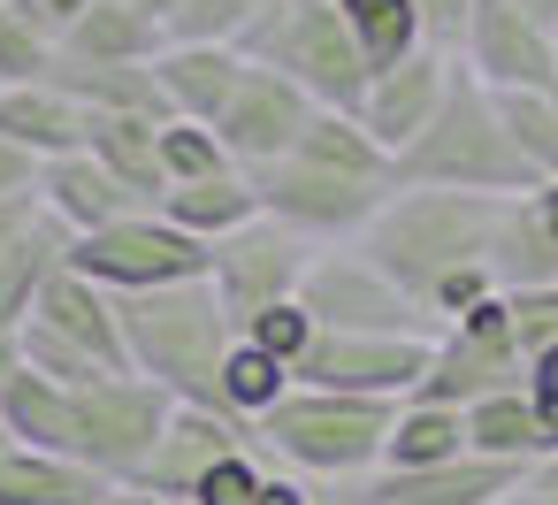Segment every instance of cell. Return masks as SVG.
I'll return each instance as SVG.
<instances>
[{
    "label": "cell",
    "mask_w": 558,
    "mask_h": 505,
    "mask_svg": "<svg viewBox=\"0 0 558 505\" xmlns=\"http://www.w3.org/2000/svg\"><path fill=\"white\" fill-rule=\"evenodd\" d=\"M161 169H169V184H192V177H215V169H238V161L222 154V139H215L207 123L169 116V123H161Z\"/></svg>",
    "instance_id": "74e56055"
},
{
    "label": "cell",
    "mask_w": 558,
    "mask_h": 505,
    "mask_svg": "<svg viewBox=\"0 0 558 505\" xmlns=\"http://www.w3.org/2000/svg\"><path fill=\"white\" fill-rule=\"evenodd\" d=\"M70 268L93 276L100 291L131 299V291H169V284L207 276V245L184 238L161 207H138V215H123V223H108L93 238H70Z\"/></svg>",
    "instance_id": "ba28073f"
},
{
    "label": "cell",
    "mask_w": 558,
    "mask_h": 505,
    "mask_svg": "<svg viewBox=\"0 0 558 505\" xmlns=\"http://www.w3.org/2000/svg\"><path fill=\"white\" fill-rule=\"evenodd\" d=\"M527 383V368H520V352H512V322H505V291H489V299H474L459 322H444L436 337H428V368H421V383L405 390V398H421V406H482V398H497V390H520Z\"/></svg>",
    "instance_id": "52a82bcc"
},
{
    "label": "cell",
    "mask_w": 558,
    "mask_h": 505,
    "mask_svg": "<svg viewBox=\"0 0 558 505\" xmlns=\"http://www.w3.org/2000/svg\"><path fill=\"white\" fill-rule=\"evenodd\" d=\"M283 390H291V368L238 337V345H230V360H222V413H230V421H260Z\"/></svg>",
    "instance_id": "836d02e7"
},
{
    "label": "cell",
    "mask_w": 558,
    "mask_h": 505,
    "mask_svg": "<svg viewBox=\"0 0 558 505\" xmlns=\"http://www.w3.org/2000/svg\"><path fill=\"white\" fill-rule=\"evenodd\" d=\"M39 9H47V16H54V24H62V32H70V24H77V16H85V9H93V0H39Z\"/></svg>",
    "instance_id": "7dc6e473"
},
{
    "label": "cell",
    "mask_w": 558,
    "mask_h": 505,
    "mask_svg": "<svg viewBox=\"0 0 558 505\" xmlns=\"http://www.w3.org/2000/svg\"><path fill=\"white\" fill-rule=\"evenodd\" d=\"M306 123H314V100H306L291 77H276V70H245L238 100L215 116V139H222V154H230L245 177H260V169H276V161L306 139Z\"/></svg>",
    "instance_id": "5bb4252c"
},
{
    "label": "cell",
    "mask_w": 558,
    "mask_h": 505,
    "mask_svg": "<svg viewBox=\"0 0 558 505\" xmlns=\"http://www.w3.org/2000/svg\"><path fill=\"white\" fill-rule=\"evenodd\" d=\"M161 215H169L184 238L222 245L230 230H245V223L260 215V192H253V177H245V169H215V177L169 184V192H161Z\"/></svg>",
    "instance_id": "cb8c5ba5"
},
{
    "label": "cell",
    "mask_w": 558,
    "mask_h": 505,
    "mask_svg": "<svg viewBox=\"0 0 558 505\" xmlns=\"http://www.w3.org/2000/svg\"><path fill=\"white\" fill-rule=\"evenodd\" d=\"M505 200L482 192H428V184H398L383 200V215L352 238L436 329L459 322L474 299H489V230H497Z\"/></svg>",
    "instance_id": "6da1fadb"
},
{
    "label": "cell",
    "mask_w": 558,
    "mask_h": 505,
    "mask_svg": "<svg viewBox=\"0 0 558 505\" xmlns=\"http://www.w3.org/2000/svg\"><path fill=\"white\" fill-rule=\"evenodd\" d=\"M543 100H550V116H558V85H550V93H543Z\"/></svg>",
    "instance_id": "db71d44e"
},
{
    "label": "cell",
    "mask_w": 558,
    "mask_h": 505,
    "mask_svg": "<svg viewBox=\"0 0 558 505\" xmlns=\"http://www.w3.org/2000/svg\"><path fill=\"white\" fill-rule=\"evenodd\" d=\"M398 398H352V390H306L291 383L260 421L253 444L268 467H291L306 482H360L383 467V436H390Z\"/></svg>",
    "instance_id": "277c9868"
},
{
    "label": "cell",
    "mask_w": 558,
    "mask_h": 505,
    "mask_svg": "<svg viewBox=\"0 0 558 505\" xmlns=\"http://www.w3.org/2000/svg\"><path fill=\"white\" fill-rule=\"evenodd\" d=\"M466 452H482V459H512V467H535V459L558 452V436H550V421L535 413L527 390H497V398L466 406Z\"/></svg>",
    "instance_id": "d4e9b609"
},
{
    "label": "cell",
    "mask_w": 558,
    "mask_h": 505,
    "mask_svg": "<svg viewBox=\"0 0 558 505\" xmlns=\"http://www.w3.org/2000/svg\"><path fill=\"white\" fill-rule=\"evenodd\" d=\"M505 322H512V352H520V368H527L535 352H550V345H558V284L505 291Z\"/></svg>",
    "instance_id": "f35d334b"
},
{
    "label": "cell",
    "mask_w": 558,
    "mask_h": 505,
    "mask_svg": "<svg viewBox=\"0 0 558 505\" xmlns=\"http://www.w3.org/2000/svg\"><path fill=\"white\" fill-rule=\"evenodd\" d=\"M444 77H451V55H436V47H413L405 62H390V70H375L367 77V93H360V123L375 131V146H405L428 116H436V100H444Z\"/></svg>",
    "instance_id": "ac0fdd59"
},
{
    "label": "cell",
    "mask_w": 558,
    "mask_h": 505,
    "mask_svg": "<svg viewBox=\"0 0 558 505\" xmlns=\"http://www.w3.org/2000/svg\"><path fill=\"white\" fill-rule=\"evenodd\" d=\"M70 261V238L54 230V223H39L9 261H0V337H16L24 322H32V306H39V291H47V276Z\"/></svg>",
    "instance_id": "4dcf8cb0"
},
{
    "label": "cell",
    "mask_w": 558,
    "mask_h": 505,
    "mask_svg": "<svg viewBox=\"0 0 558 505\" xmlns=\"http://www.w3.org/2000/svg\"><path fill=\"white\" fill-rule=\"evenodd\" d=\"M299 306L314 314V329H352V337H436V322L360 253V245H322Z\"/></svg>",
    "instance_id": "8fae6325"
},
{
    "label": "cell",
    "mask_w": 558,
    "mask_h": 505,
    "mask_svg": "<svg viewBox=\"0 0 558 505\" xmlns=\"http://www.w3.org/2000/svg\"><path fill=\"white\" fill-rule=\"evenodd\" d=\"M9 452H16V436H9V421H0V459H9Z\"/></svg>",
    "instance_id": "f5cc1de1"
},
{
    "label": "cell",
    "mask_w": 558,
    "mask_h": 505,
    "mask_svg": "<svg viewBox=\"0 0 558 505\" xmlns=\"http://www.w3.org/2000/svg\"><path fill=\"white\" fill-rule=\"evenodd\" d=\"M489 100H497V116L512 131L520 161L535 169V184H558V116H550V100L543 93H489Z\"/></svg>",
    "instance_id": "e575fe53"
},
{
    "label": "cell",
    "mask_w": 558,
    "mask_h": 505,
    "mask_svg": "<svg viewBox=\"0 0 558 505\" xmlns=\"http://www.w3.org/2000/svg\"><path fill=\"white\" fill-rule=\"evenodd\" d=\"M100 505H169V497H154V490H138V482H116Z\"/></svg>",
    "instance_id": "bcb514c9"
},
{
    "label": "cell",
    "mask_w": 558,
    "mask_h": 505,
    "mask_svg": "<svg viewBox=\"0 0 558 505\" xmlns=\"http://www.w3.org/2000/svg\"><path fill=\"white\" fill-rule=\"evenodd\" d=\"M62 55V24L39 0H0V85H47Z\"/></svg>",
    "instance_id": "1f68e13d"
},
{
    "label": "cell",
    "mask_w": 558,
    "mask_h": 505,
    "mask_svg": "<svg viewBox=\"0 0 558 505\" xmlns=\"http://www.w3.org/2000/svg\"><path fill=\"white\" fill-rule=\"evenodd\" d=\"M16 352H24V368H32V375H47V383H62V390H85V383L116 375V368L85 360L77 345H62V337H54V329H39V322H24V329H16Z\"/></svg>",
    "instance_id": "8d00e7d4"
},
{
    "label": "cell",
    "mask_w": 558,
    "mask_h": 505,
    "mask_svg": "<svg viewBox=\"0 0 558 505\" xmlns=\"http://www.w3.org/2000/svg\"><path fill=\"white\" fill-rule=\"evenodd\" d=\"M512 9H520V16H535L543 32H558V0H512Z\"/></svg>",
    "instance_id": "681fc988"
},
{
    "label": "cell",
    "mask_w": 558,
    "mask_h": 505,
    "mask_svg": "<svg viewBox=\"0 0 558 505\" xmlns=\"http://www.w3.org/2000/svg\"><path fill=\"white\" fill-rule=\"evenodd\" d=\"M39 215H47L62 238H93V230L138 215V200H131L93 154H62V161H39Z\"/></svg>",
    "instance_id": "d6986e66"
},
{
    "label": "cell",
    "mask_w": 558,
    "mask_h": 505,
    "mask_svg": "<svg viewBox=\"0 0 558 505\" xmlns=\"http://www.w3.org/2000/svg\"><path fill=\"white\" fill-rule=\"evenodd\" d=\"M527 482V467L512 459H482V452H459V459H436V467H375L352 482V505H505L512 490Z\"/></svg>",
    "instance_id": "2e32d148"
},
{
    "label": "cell",
    "mask_w": 558,
    "mask_h": 505,
    "mask_svg": "<svg viewBox=\"0 0 558 505\" xmlns=\"http://www.w3.org/2000/svg\"><path fill=\"white\" fill-rule=\"evenodd\" d=\"M238 55L253 70H276L291 77L314 108H360L367 93V62L352 47V24L337 0H268V9L253 16V32L238 39Z\"/></svg>",
    "instance_id": "5b68a950"
},
{
    "label": "cell",
    "mask_w": 558,
    "mask_h": 505,
    "mask_svg": "<svg viewBox=\"0 0 558 505\" xmlns=\"http://www.w3.org/2000/svg\"><path fill=\"white\" fill-rule=\"evenodd\" d=\"M32 322H39V329H54L62 345H77L85 360H100V368L131 375V352H123V306H116V291H100V284H93V276H77L70 261L47 276V291H39Z\"/></svg>",
    "instance_id": "e0dca14e"
},
{
    "label": "cell",
    "mask_w": 558,
    "mask_h": 505,
    "mask_svg": "<svg viewBox=\"0 0 558 505\" xmlns=\"http://www.w3.org/2000/svg\"><path fill=\"white\" fill-rule=\"evenodd\" d=\"M245 70H253V62H245L238 47H161V55H154L161 108L184 116V123H207V131H215V116L238 100Z\"/></svg>",
    "instance_id": "ffe728a7"
},
{
    "label": "cell",
    "mask_w": 558,
    "mask_h": 505,
    "mask_svg": "<svg viewBox=\"0 0 558 505\" xmlns=\"http://www.w3.org/2000/svg\"><path fill=\"white\" fill-rule=\"evenodd\" d=\"M24 368V352H16V337H0V390H9V375Z\"/></svg>",
    "instance_id": "f907efd6"
},
{
    "label": "cell",
    "mask_w": 558,
    "mask_h": 505,
    "mask_svg": "<svg viewBox=\"0 0 558 505\" xmlns=\"http://www.w3.org/2000/svg\"><path fill=\"white\" fill-rule=\"evenodd\" d=\"M466 77H482L489 93H550L558 85V62H550V32L535 16H520L512 0H474L466 16V39L451 55Z\"/></svg>",
    "instance_id": "4fadbf2b"
},
{
    "label": "cell",
    "mask_w": 558,
    "mask_h": 505,
    "mask_svg": "<svg viewBox=\"0 0 558 505\" xmlns=\"http://www.w3.org/2000/svg\"><path fill=\"white\" fill-rule=\"evenodd\" d=\"M253 192H260V215L291 223L299 238H314V245H352V238L383 215V200H390L398 184H375V177H352V169H322V161L283 154L276 169L253 177Z\"/></svg>",
    "instance_id": "9c48e42d"
},
{
    "label": "cell",
    "mask_w": 558,
    "mask_h": 505,
    "mask_svg": "<svg viewBox=\"0 0 558 505\" xmlns=\"http://www.w3.org/2000/svg\"><path fill=\"white\" fill-rule=\"evenodd\" d=\"M39 223H47V215H39V192H9V200H0V261H9Z\"/></svg>",
    "instance_id": "b9f144b4"
},
{
    "label": "cell",
    "mask_w": 558,
    "mask_h": 505,
    "mask_svg": "<svg viewBox=\"0 0 558 505\" xmlns=\"http://www.w3.org/2000/svg\"><path fill=\"white\" fill-rule=\"evenodd\" d=\"M169 39L146 9H131V0H93V9L62 32V55L77 62H154Z\"/></svg>",
    "instance_id": "4316f807"
},
{
    "label": "cell",
    "mask_w": 558,
    "mask_h": 505,
    "mask_svg": "<svg viewBox=\"0 0 558 505\" xmlns=\"http://www.w3.org/2000/svg\"><path fill=\"white\" fill-rule=\"evenodd\" d=\"M527 200H535V215H543V230H550V238H558V184H535V192H527Z\"/></svg>",
    "instance_id": "f6af8a7d"
},
{
    "label": "cell",
    "mask_w": 558,
    "mask_h": 505,
    "mask_svg": "<svg viewBox=\"0 0 558 505\" xmlns=\"http://www.w3.org/2000/svg\"><path fill=\"white\" fill-rule=\"evenodd\" d=\"M9 192H39V161L0 139V200H9Z\"/></svg>",
    "instance_id": "ee69618b"
},
{
    "label": "cell",
    "mask_w": 558,
    "mask_h": 505,
    "mask_svg": "<svg viewBox=\"0 0 558 505\" xmlns=\"http://www.w3.org/2000/svg\"><path fill=\"white\" fill-rule=\"evenodd\" d=\"M169 390L146 383V375H100L85 390H70V459L85 474H100L108 490L116 482H138L161 421H169Z\"/></svg>",
    "instance_id": "8992f818"
},
{
    "label": "cell",
    "mask_w": 558,
    "mask_h": 505,
    "mask_svg": "<svg viewBox=\"0 0 558 505\" xmlns=\"http://www.w3.org/2000/svg\"><path fill=\"white\" fill-rule=\"evenodd\" d=\"M428 368V337H352V329H314L306 352L291 360V383L306 390H352V398H405Z\"/></svg>",
    "instance_id": "7c38bea8"
},
{
    "label": "cell",
    "mask_w": 558,
    "mask_h": 505,
    "mask_svg": "<svg viewBox=\"0 0 558 505\" xmlns=\"http://www.w3.org/2000/svg\"><path fill=\"white\" fill-rule=\"evenodd\" d=\"M489 284L497 291H527V284H558V238L543 230L535 200H505L497 230H489Z\"/></svg>",
    "instance_id": "484cf974"
},
{
    "label": "cell",
    "mask_w": 558,
    "mask_h": 505,
    "mask_svg": "<svg viewBox=\"0 0 558 505\" xmlns=\"http://www.w3.org/2000/svg\"><path fill=\"white\" fill-rule=\"evenodd\" d=\"M314 238H299L291 223H276V215H253L245 230H230L222 245H207V291L222 299V314L245 329L253 314H268V306H283V299H299V284H306V268H314Z\"/></svg>",
    "instance_id": "30bf717a"
},
{
    "label": "cell",
    "mask_w": 558,
    "mask_h": 505,
    "mask_svg": "<svg viewBox=\"0 0 558 505\" xmlns=\"http://www.w3.org/2000/svg\"><path fill=\"white\" fill-rule=\"evenodd\" d=\"M459 452H466V413H459V406L398 398L390 436H383V467H390V474H405V467H436V459H459Z\"/></svg>",
    "instance_id": "f1b7e54d"
},
{
    "label": "cell",
    "mask_w": 558,
    "mask_h": 505,
    "mask_svg": "<svg viewBox=\"0 0 558 505\" xmlns=\"http://www.w3.org/2000/svg\"><path fill=\"white\" fill-rule=\"evenodd\" d=\"M123 306V352L131 375L161 383L177 406H215L222 413V360L238 345V322L207 291V276L169 284V291H131Z\"/></svg>",
    "instance_id": "3957f363"
},
{
    "label": "cell",
    "mask_w": 558,
    "mask_h": 505,
    "mask_svg": "<svg viewBox=\"0 0 558 505\" xmlns=\"http://www.w3.org/2000/svg\"><path fill=\"white\" fill-rule=\"evenodd\" d=\"M238 452H260L253 444V421H230L215 406H169V421H161V436H154V452L138 467V490L184 505L199 490V474L222 467V459H238Z\"/></svg>",
    "instance_id": "9a60e30c"
},
{
    "label": "cell",
    "mask_w": 558,
    "mask_h": 505,
    "mask_svg": "<svg viewBox=\"0 0 558 505\" xmlns=\"http://www.w3.org/2000/svg\"><path fill=\"white\" fill-rule=\"evenodd\" d=\"M550 62H558V32H550Z\"/></svg>",
    "instance_id": "11a10c76"
},
{
    "label": "cell",
    "mask_w": 558,
    "mask_h": 505,
    "mask_svg": "<svg viewBox=\"0 0 558 505\" xmlns=\"http://www.w3.org/2000/svg\"><path fill=\"white\" fill-rule=\"evenodd\" d=\"M131 9H146V16H154V24H169V16H177V9H184V0H131Z\"/></svg>",
    "instance_id": "816d5d0a"
},
{
    "label": "cell",
    "mask_w": 558,
    "mask_h": 505,
    "mask_svg": "<svg viewBox=\"0 0 558 505\" xmlns=\"http://www.w3.org/2000/svg\"><path fill=\"white\" fill-rule=\"evenodd\" d=\"M337 9H344V24H352V47H360L367 77L390 70V62H405L413 47H428V39H421V16H413V0H337Z\"/></svg>",
    "instance_id": "d6a6232c"
},
{
    "label": "cell",
    "mask_w": 558,
    "mask_h": 505,
    "mask_svg": "<svg viewBox=\"0 0 558 505\" xmlns=\"http://www.w3.org/2000/svg\"><path fill=\"white\" fill-rule=\"evenodd\" d=\"M413 16H421V39L436 55H459L466 39V16H474V0H413Z\"/></svg>",
    "instance_id": "60d3db41"
},
{
    "label": "cell",
    "mask_w": 558,
    "mask_h": 505,
    "mask_svg": "<svg viewBox=\"0 0 558 505\" xmlns=\"http://www.w3.org/2000/svg\"><path fill=\"white\" fill-rule=\"evenodd\" d=\"M238 337H245V345H260L268 360H283V368H291V360L306 352V337H314V314H306L299 299H283V306H268V314H253V322H245Z\"/></svg>",
    "instance_id": "ab89813d"
},
{
    "label": "cell",
    "mask_w": 558,
    "mask_h": 505,
    "mask_svg": "<svg viewBox=\"0 0 558 505\" xmlns=\"http://www.w3.org/2000/svg\"><path fill=\"white\" fill-rule=\"evenodd\" d=\"M47 85L70 93L85 116H154V123H169L154 62H77V55H54Z\"/></svg>",
    "instance_id": "44dd1931"
},
{
    "label": "cell",
    "mask_w": 558,
    "mask_h": 505,
    "mask_svg": "<svg viewBox=\"0 0 558 505\" xmlns=\"http://www.w3.org/2000/svg\"><path fill=\"white\" fill-rule=\"evenodd\" d=\"M100 497H108V482L85 474V467L62 459V452L16 444L9 459H0V505H100Z\"/></svg>",
    "instance_id": "83f0119b"
},
{
    "label": "cell",
    "mask_w": 558,
    "mask_h": 505,
    "mask_svg": "<svg viewBox=\"0 0 558 505\" xmlns=\"http://www.w3.org/2000/svg\"><path fill=\"white\" fill-rule=\"evenodd\" d=\"M0 139L32 161L85 154V108L54 85H0Z\"/></svg>",
    "instance_id": "603a6c76"
},
{
    "label": "cell",
    "mask_w": 558,
    "mask_h": 505,
    "mask_svg": "<svg viewBox=\"0 0 558 505\" xmlns=\"http://www.w3.org/2000/svg\"><path fill=\"white\" fill-rule=\"evenodd\" d=\"M260 9L268 0H184V9L161 24V39L169 47H238Z\"/></svg>",
    "instance_id": "d590c367"
},
{
    "label": "cell",
    "mask_w": 558,
    "mask_h": 505,
    "mask_svg": "<svg viewBox=\"0 0 558 505\" xmlns=\"http://www.w3.org/2000/svg\"><path fill=\"white\" fill-rule=\"evenodd\" d=\"M0 421H9L16 444H32V452H62V459H70V390H62V383L16 368L9 390H0Z\"/></svg>",
    "instance_id": "f546056e"
},
{
    "label": "cell",
    "mask_w": 558,
    "mask_h": 505,
    "mask_svg": "<svg viewBox=\"0 0 558 505\" xmlns=\"http://www.w3.org/2000/svg\"><path fill=\"white\" fill-rule=\"evenodd\" d=\"M527 490H550V497H558V452H550V459H535V467H527Z\"/></svg>",
    "instance_id": "c3c4849f"
},
{
    "label": "cell",
    "mask_w": 558,
    "mask_h": 505,
    "mask_svg": "<svg viewBox=\"0 0 558 505\" xmlns=\"http://www.w3.org/2000/svg\"><path fill=\"white\" fill-rule=\"evenodd\" d=\"M390 169H398V184H428V192H482V200L535 192V169L520 161V146H512V131H505V116L489 100V85L466 77L459 62L444 77L436 116L390 154Z\"/></svg>",
    "instance_id": "7a4b0ae2"
},
{
    "label": "cell",
    "mask_w": 558,
    "mask_h": 505,
    "mask_svg": "<svg viewBox=\"0 0 558 505\" xmlns=\"http://www.w3.org/2000/svg\"><path fill=\"white\" fill-rule=\"evenodd\" d=\"M85 154H93L138 207H161L169 169H161V123H154V116H85Z\"/></svg>",
    "instance_id": "7402d4cb"
},
{
    "label": "cell",
    "mask_w": 558,
    "mask_h": 505,
    "mask_svg": "<svg viewBox=\"0 0 558 505\" xmlns=\"http://www.w3.org/2000/svg\"><path fill=\"white\" fill-rule=\"evenodd\" d=\"M520 390L535 398V413H543V421H550V436H558V345L527 360V383H520Z\"/></svg>",
    "instance_id": "7bdbcfd3"
}]
</instances>
